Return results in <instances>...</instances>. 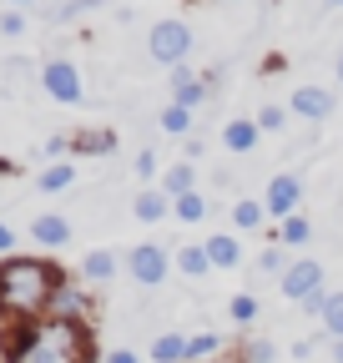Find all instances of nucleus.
Here are the masks:
<instances>
[{"label":"nucleus","instance_id":"f257e3e1","mask_svg":"<svg viewBox=\"0 0 343 363\" xmlns=\"http://www.w3.org/2000/svg\"><path fill=\"white\" fill-rule=\"evenodd\" d=\"M0 363H91V323L30 318L0 338Z\"/></svg>","mask_w":343,"mask_h":363},{"label":"nucleus","instance_id":"f03ea898","mask_svg":"<svg viewBox=\"0 0 343 363\" xmlns=\"http://www.w3.org/2000/svg\"><path fill=\"white\" fill-rule=\"evenodd\" d=\"M61 283L66 272L46 257H0V318H11V323L46 318Z\"/></svg>","mask_w":343,"mask_h":363},{"label":"nucleus","instance_id":"7ed1b4c3","mask_svg":"<svg viewBox=\"0 0 343 363\" xmlns=\"http://www.w3.org/2000/svg\"><path fill=\"white\" fill-rule=\"evenodd\" d=\"M192 51V26L187 21H157L152 35H147V56L157 66H182Z\"/></svg>","mask_w":343,"mask_h":363},{"label":"nucleus","instance_id":"20e7f679","mask_svg":"<svg viewBox=\"0 0 343 363\" xmlns=\"http://www.w3.org/2000/svg\"><path fill=\"white\" fill-rule=\"evenodd\" d=\"M126 272H132L137 288H162L167 272H172V252L162 242H137L132 252H126Z\"/></svg>","mask_w":343,"mask_h":363},{"label":"nucleus","instance_id":"39448f33","mask_svg":"<svg viewBox=\"0 0 343 363\" xmlns=\"http://www.w3.org/2000/svg\"><path fill=\"white\" fill-rule=\"evenodd\" d=\"M40 86H46L51 101H66V106H81V101H86L81 71H76V61H66V56H51L46 66H40Z\"/></svg>","mask_w":343,"mask_h":363},{"label":"nucleus","instance_id":"423d86ee","mask_svg":"<svg viewBox=\"0 0 343 363\" xmlns=\"http://www.w3.org/2000/svg\"><path fill=\"white\" fill-rule=\"evenodd\" d=\"M278 288H283V298L288 303H308L313 293H323V262H313V257H298L283 278H278Z\"/></svg>","mask_w":343,"mask_h":363},{"label":"nucleus","instance_id":"0eeeda50","mask_svg":"<svg viewBox=\"0 0 343 363\" xmlns=\"http://www.w3.org/2000/svg\"><path fill=\"white\" fill-rule=\"evenodd\" d=\"M298 202H303V182H298V172H278L273 182H268V192H263V207H268V217H293L298 212Z\"/></svg>","mask_w":343,"mask_h":363},{"label":"nucleus","instance_id":"6e6552de","mask_svg":"<svg viewBox=\"0 0 343 363\" xmlns=\"http://www.w3.org/2000/svg\"><path fill=\"white\" fill-rule=\"evenodd\" d=\"M288 111L303 116V121H328V116H333V91H323V86H298L293 101H288Z\"/></svg>","mask_w":343,"mask_h":363},{"label":"nucleus","instance_id":"1a4fd4ad","mask_svg":"<svg viewBox=\"0 0 343 363\" xmlns=\"http://www.w3.org/2000/svg\"><path fill=\"white\" fill-rule=\"evenodd\" d=\"M172 101H177V106H187V111H197V106L207 101V81H202L197 71L177 66V71H172Z\"/></svg>","mask_w":343,"mask_h":363},{"label":"nucleus","instance_id":"9d476101","mask_svg":"<svg viewBox=\"0 0 343 363\" xmlns=\"http://www.w3.org/2000/svg\"><path fill=\"white\" fill-rule=\"evenodd\" d=\"M51 318H71V323H91V308H86V293L76 283H61L51 298Z\"/></svg>","mask_w":343,"mask_h":363},{"label":"nucleus","instance_id":"9b49d317","mask_svg":"<svg viewBox=\"0 0 343 363\" xmlns=\"http://www.w3.org/2000/svg\"><path fill=\"white\" fill-rule=\"evenodd\" d=\"M30 238H35L40 247H66V242H71V222H66L61 212H40V217L30 222Z\"/></svg>","mask_w":343,"mask_h":363},{"label":"nucleus","instance_id":"f8f14e48","mask_svg":"<svg viewBox=\"0 0 343 363\" xmlns=\"http://www.w3.org/2000/svg\"><path fill=\"white\" fill-rule=\"evenodd\" d=\"M177 267H182V278H207L212 272V257H207V242H182L177 247Z\"/></svg>","mask_w":343,"mask_h":363},{"label":"nucleus","instance_id":"ddd939ff","mask_svg":"<svg viewBox=\"0 0 343 363\" xmlns=\"http://www.w3.org/2000/svg\"><path fill=\"white\" fill-rule=\"evenodd\" d=\"M257 136H263V126L237 116V121L223 126V147H227V152H252V147H257Z\"/></svg>","mask_w":343,"mask_h":363},{"label":"nucleus","instance_id":"4468645a","mask_svg":"<svg viewBox=\"0 0 343 363\" xmlns=\"http://www.w3.org/2000/svg\"><path fill=\"white\" fill-rule=\"evenodd\" d=\"M81 278H86V283H111V278H116V252H106V247L86 252V257H81Z\"/></svg>","mask_w":343,"mask_h":363},{"label":"nucleus","instance_id":"2eb2a0df","mask_svg":"<svg viewBox=\"0 0 343 363\" xmlns=\"http://www.w3.org/2000/svg\"><path fill=\"white\" fill-rule=\"evenodd\" d=\"M192 182H197L192 162H172V167L162 172V192H167V197H187V192H197Z\"/></svg>","mask_w":343,"mask_h":363},{"label":"nucleus","instance_id":"dca6fc26","mask_svg":"<svg viewBox=\"0 0 343 363\" xmlns=\"http://www.w3.org/2000/svg\"><path fill=\"white\" fill-rule=\"evenodd\" d=\"M207 257H212V267H237L242 262V242L232 233H218V238H207Z\"/></svg>","mask_w":343,"mask_h":363},{"label":"nucleus","instance_id":"f3484780","mask_svg":"<svg viewBox=\"0 0 343 363\" xmlns=\"http://www.w3.org/2000/svg\"><path fill=\"white\" fill-rule=\"evenodd\" d=\"M71 182H76V162H51V167L35 172V187L40 192H66Z\"/></svg>","mask_w":343,"mask_h":363},{"label":"nucleus","instance_id":"a211bd4d","mask_svg":"<svg viewBox=\"0 0 343 363\" xmlns=\"http://www.w3.org/2000/svg\"><path fill=\"white\" fill-rule=\"evenodd\" d=\"M116 147V131H76L71 136V152L76 157H101V152H111Z\"/></svg>","mask_w":343,"mask_h":363},{"label":"nucleus","instance_id":"6ab92c4d","mask_svg":"<svg viewBox=\"0 0 343 363\" xmlns=\"http://www.w3.org/2000/svg\"><path fill=\"white\" fill-rule=\"evenodd\" d=\"M152 363H187V338H182V333L152 338Z\"/></svg>","mask_w":343,"mask_h":363},{"label":"nucleus","instance_id":"aec40b11","mask_svg":"<svg viewBox=\"0 0 343 363\" xmlns=\"http://www.w3.org/2000/svg\"><path fill=\"white\" fill-rule=\"evenodd\" d=\"M308 238H313V227H308V217H303V212H293V217H283V222H278V242H283V247H303Z\"/></svg>","mask_w":343,"mask_h":363},{"label":"nucleus","instance_id":"412c9836","mask_svg":"<svg viewBox=\"0 0 343 363\" xmlns=\"http://www.w3.org/2000/svg\"><path fill=\"white\" fill-rule=\"evenodd\" d=\"M132 212H137L142 222H162V217H172V197H167L162 187H157V192H142Z\"/></svg>","mask_w":343,"mask_h":363},{"label":"nucleus","instance_id":"4be33fe9","mask_svg":"<svg viewBox=\"0 0 343 363\" xmlns=\"http://www.w3.org/2000/svg\"><path fill=\"white\" fill-rule=\"evenodd\" d=\"M192 116H197V111H187V106H177V101H167L157 121H162L167 136H187V131H192Z\"/></svg>","mask_w":343,"mask_h":363},{"label":"nucleus","instance_id":"5701e85b","mask_svg":"<svg viewBox=\"0 0 343 363\" xmlns=\"http://www.w3.org/2000/svg\"><path fill=\"white\" fill-rule=\"evenodd\" d=\"M172 217H177V222H202V217H207V197H202V192L172 197Z\"/></svg>","mask_w":343,"mask_h":363},{"label":"nucleus","instance_id":"b1692460","mask_svg":"<svg viewBox=\"0 0 343 363\" xmlns=\"http://www.w3.org/2000/svg\"><path fill=\"white\" fill-rule=\"evenodd\" d=\"M263 217H268L263 202H232V227H237V233H252V227H263Z\"/></svg>","mask_w":343,"mask_h":363},{"label":"nucleus","instance_id":"393cba45","mask_svg":"<svg viewBox=\"0 0 343 363\" xmlns=\"http://www.w3.org/2000/svg\"><path fill=\"white\" fill-rule=\"evenodd\" d=\"M318 323H323L328 338H343V293H328V303H323V313H318Z\"/></svg>","mask_w":343,"mask_h":363},{"label":"nucleus","instance_id":"a878e982","mask_svg":"<svg viewBox=\"0 0 343 363\" xmlns=\"http://www.w3.org/2000/svg\"><path fill=\"white\" fill-rule=\"evenodd\" d=\"M218 348H223V338H218V333H192V338H187V363H197V358H212Z\"/></svg>","mask_w":343,"mask_h":363},{"label":"nucleus","instance_id":"bb28decb","mask_svg":"<svg viewBox=\"0 0 343 363\" xmlns=\"http://www.w3.org/2000/svg\"><path fill=\"white\" fill-rule=\"evenodd\" d=\"M227 313H232V323H252V318H257V298H252V293H237V298L227 303Z\"/></svg>","mask_w":343,"mask_h":363},{"label":"nucleus","instance_id":"cd10ccee","mask_svg":"<svg viewBox=\"0 0 343 363\" xmlns=\"http://www.w3.org/2000/svg\"><path fill=\"white\" fill-rule=\"evenodd\" d=\"M257 267H263V272H278V278H283V272H288L293 262H288V252H283V242H278V247H263V257H257Z\"/></svg>","mask_w":343,"mask_h":363},{"label":"nucleus","instance_id":"c85d7f7f","mask_svg":"<svg viewBox=\"0 0 343 363\" xmlns=\"http://www.w3.org/2000/svg\"><path fill=\"white\" fill-rule=\"evenodd\" d=\"M252 121L263 126V131H283V126H288V106H263Z\"/></svg>","mask_w":343,"mask_h":363},{"label":"nucleus","instance_id":"c756f323","mask_svg":"<svg viewBox=\"0 0 343 363\" xmlns=\"http://www.w3.org/2000/svg\"><path fill=\"white\" fill-rule=\"evenodd\" d=\"M0 35H26V11H0Z\"/></svg>","mask_w":343,"mask_h":363},{"label":"nucleus","instance_id":"7c9ffc66","mask_svg":"<svg viewBox=\"0 0 343 363\" xmlns=\"http://www.w3.org/2000/svg\"><path fill=\"white\" fill-rule=\"evenodd\" d=\"M132 167H137V177H142V182H152V177H157V152H152V147H147V152H137V162H132Z\"/></svg>","mask_w":343,"mask_h":363},{"label":"nucleus","instance_id":"2f4dec72","mask_svg":"<svg viewBox=\"0 0 343 363\" xmlns=\"http://www.w3.org/2000/svg\"><path fill=\"white\" fill-rule=\"evenodd\" d=\"M247 363H273V343H263V338L247 343Z\"/></svg>","mask_w":343,"mask_h":363},{"label":"nucleus","instance_id":"473e14b6","mask_svg":"<svg viewBox=\"0 0 343 363\" xmlns=\"http://www.w3.org/2000/svg\"><path fill=\"white\" fill-rule=\"evenodd\" d=\"M11 247H16V233H11L6 222H0V257H11Z\"/></svg>","mask_w":343,"mask_h":363},{"label":"nucleus","instance_id":"72a5a7b5","mask_svg":"<svg viewBox=\"0 0 343 363\" xmlns=\"http://www.w3.org/2000/svg\"><path fill=\"white\" fill-rule=\"evenodd\" d=\"M106 363H142L132 348H116V353H106Z\"/></svg>","mask_w":343,"mask_h":363},{"label":"nucleus","instance_id":"f704fd0d","mask_svg":"<svg viewBox=\"0 0 343 363\" xmlns=\"http://www.w3.org/2000/svg\"><path fill=\"white\" fill-rule=\"evenodd\" d=\"M6 6H11V11H30V6H35V0H6Z\"/></svg>","mask_w":343,"mask_h":363},{"label":"nucleus","instance_id":"c9c22d12","mask_svg":"<svg viewBox=\"0 0 343 363\" xmlns=\"http://www.w3.org/2000/svg\"><path fill=\"white\" fill-rule=\"evenodd\" d=\"M333 363H343V338H333Z\"/></svg>","mask_w":343,"mask_h":363},{"label":"nucleus","instance_id":"e433bc0d","mask_svg":"<svg viewBox=\"0 0 343 363\" xmlns=\"http://www.w3.org/2000/svg\"><path fill=\"white\" fill-rule=\"evenodd\" d=\"M338 86H343V56H338Z\"/></svg>","mask_w":343,"mask_h":363},{"label":"nucleus","instance_id":"4c0bfd02","mask_svg":"<svg viewBox=\"0 0 343 363\" xmlns=\"http://www.w3.org/2000/svg\"><path fill=\"white\" fill-rule=\"evenodd\" d=\"M328 6H343V0H328Z\"/></svg>","mask_w":343,"mask_h":363}]
</instances>
